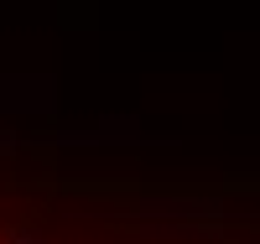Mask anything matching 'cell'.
I'll use <instances>...</instances> for the list:
<instances>
[{
  "label": "cell",
  "instance_id": "1",
  "mask_svg": "<svg viewBox=\"0 0 260 244\" xmlns=\"http://www.w3.org/2000/svg\"><path fill=\"white\" fill-rule=\"evenodd\" d=\"M0 244H21V239H11V234H6V229H0Z\"/></svg>",
  "mask_w": 260,
  "mask_h": 244
}]
</instances>
